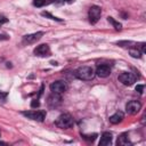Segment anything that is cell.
<instances>
[{
    "mask_svg": "<svg viewBox=\"0 0 146 146\" xmlns=\"http://www.w3.org/2000/svg\"><path fill=\"white\" fill-rule=\"evenodd\" d=\"M136 90H137L139 94H143V90H144V84H137Z\"/></svg>",
    "mask_w": 146,
    "mask_h": 146,
    "instance_id": "21",
    "label": "cell"
},
{
    "mask_svg": "<svg viewBox=\"0 0 146 146\" xmlns=\"http://www.w3.org/2000/svg\"><path fill=\"white\" fill-rule=\"evenodd\" d=\"M0 145H7L6 143H0Z\"/></svg>",
    "mask_w": 146,
    "mask_h": 146,
    "instance_id": "25",
    "label": "cell"
},
{
    "mask_svg": "<svg viewBox=\"0 0 146 146\" xmlns=\"http://www.w3.org/2000/svg\"><path fill=\"white\" fill-rule=\"evenodd\" d=\"M116 144L120 145V146H128V145H130L131 143H130V140H129V138H128V133H122V135H120V137L117 138Z\"/></svg>",
    "mask_w": 146,
    "mask_h": 146,
    "instance_id": "14",
    "label": "cell"
},
{
    "mask_svg": "<svg viewBox=\"0 0 146 146\" xmlns=\"http://www.w3.org/2000/svg\"><path fill=\"white\" fill-rule=\"evenodd\" d=\"M100 15H102L100 7H98V6H91L90 7V9L88 11V17H89V21L91 24H96L99 21Z\"/></svg>",
    "mask_w": 146,
    "mask_h": 146,
    "instance_id": "3",
    "label": "cell"
},
{
    "mask_svg": "<svg viewBox=\"0 0 146 146\" xmlns=\"http://www.w3.org/2000/svg\"><path fill=\"white\" fill-rule=\"evenodd\" d=\"M95 74H97L99 78H107V76L111 74V68H110V66L106 65V64L98 65L97 68H96Z\"/></svg>",
    "mask_w": 146,
    "mask_h": 146,
    "instance_id": "10",
    "label": "cell"
},
{
    "mask_svg": "<svg viewBox=\"0 0 146 146\" xmlns=\"http://www.w3.org/2000/svg\"><path fill=\"white\" fill-rule=\"evenodd\" d=\"M117 44L120 47H123V48H132V47L137 46V43L133 41H119Z\"/></svg>",
    "mask_w": 146,
    "mask_h": 146,
    "instance_id": "15",
    "label": "cell"
},
{
    "mask_svg": "<svg viewBox=\"0 0 146 146\" xmlns=\"http://www.w3.org/2000/svg\"><path fill=\"white\" fill-rule=\"evenodd\" d=\"M140 108H141V104L138 100H130L125 105V112L130 115L137 114L140 111Z\"/></svg>",
    "mask_w": 146,
    "mask_h": 146,
    "instance_id": "7",
    "label": "cell"
},
{
    "mask_svg": "<svg viewBox=\"0 0 146 146\" xmlns=\"http://www.w3.org/2000/svg\"><path fill=\"white\" fill-rule=\"evenodd\" d=\"M96 137H97L96 133H94V135H91V136H86V135H83V138H84V139H88V140H91V141L95 140Z\"/></svg>",
    "mask_w": 146,
    "mask_h": 146,
    "instance_id": "20",
    "label": "cell"
},
{
    "mask_svg": "<svg viewBox=\"0 0 146 146\" xmlns=\"http://www.w3.org/2000/svg\"><path fill=\"white\" fill-rule=\"evenodd\" d=\"M7 98V92H1L0 91V102H5Z\"/></svg>",
    "mask_w": 146,
    "mask_h": 146,
    "instance_id": "22",
    "label": "cell"
},
{
    "mask_svg": "<svg viewBox=\"0 0 146 146\" xmlns=\"http://www.w3.org/2000/svg\"><path fill=\"white\" fill-rule=\"evenodd\" d=\"M50 1L49 0H33V5L35 7H43L46 5H48Z\"/></svg>",
    "mask_w": 146,
    "mask_h": 146,
    "instance_id": "17",
    "label": "cell"
},
{
    "mask_svg": "<svg viewBox=\"0 0 146 146\" xmlns=\"http://www.w3.org/2000/svg\"><path fill=\"white\" fill-rule=\"evenodd\" d=\"M33 52L35 56H39V57H47L50 55V48L48 44L42 43V44H39L36 48H34Z\"/></svg>",
    "mask_w": 146,
    "mask_h": 146,
    "instance_id": "8",
    "label": "cell"
},
{
    "mask_svg": "<svg viewBox=\"0 0 146 146\" xmlns=\"http://www.w3.org/2000/svg\"><path fill=\"white\" fill-rule=\"evenodd\" d=\"M123 117H124V114H123L121 111H117V112H115L113 115L110 116V122H111L112 124H117V123H120V122L123 120Z\"/></svg>",
    "mask_w": 146,
    "mask_h": 146,
    "instance_id": "13",
    "label": "cell"
},
{
    "mask_svg": "<svg viewBox=\"0 0 146 146\" xmlns=\"http://www.w3.org/2000/svg\"><path fill=\"white\" fill-rule=\"evenodd\" d=\"M112 143V133L111 132H104L100 137L99 145L100 146H108Z\"/></svg>",
    "mask_w": 146,
    "mask_h": 146,
    "instance_id": "12",
    "label": "cell"
},
{
    "mask_svg": "<svg viewBox=\"0 0 146 146\" xmlns=\"http://www.w3.org/2000/svg\"><path fill=\"white\" fill-rule=\"evenodd\" d=\"M119 81L124 86H132L136 81V75L130 72H122L119 75Z\"/></svg>",
    "mask_w": 146,
    "mask_h": 146,
    "instance_id": "5",
    "label": "cell"
},
{
    "mask_svg": "<svg viewBox=\"0 0 146 146\" xmlns=\"http://www.w3.org/2000/svg\"><path fill=\"white\" fill-rule=\"evenodd\" d=\"M48 105L50 107H57L58 105H60L62 103V97L59 96V94H51L49 97H48V100H47Z\"/></svg>",
    "mask_w": 146,
    "mask_h": 146,
    "instance_id": "11",
    "label": "cell"
},
{
    "mask_svg": "<svg viewBox=\"0 0 146 146\" xmlns=\"http://www.w3.org/2000/svg\"><path fill=\"white\" fill-rule=\"evenodd\" d=\"M50 90L54 94H63L67 90V83L65 81H55L50 84Z\"/></svg>",
    "mask_w": 146,
    "mask_h": 146,
    "instance_id": "6",
    "label": "cell"
},
{
    "mask_svg": "<svg viewBox=\"0 0 146 146\" xmlns=\"http://www.w3.org/2000/svg\"><path fill=\"white\" fill-rule=\"evenodd\" d=\"M39 105H40V103L38 102V99H33V102L31 103V106L32 107H38Z\"/></svg>",
    "mask_w": 146,
    "mask_h": 146,
    "instance_id": "23",
    "label": "cell"
},
{
    "mask_svg": "<svg viewBox=\"0 0 146 146\" xmlns=\"http://www.w3.org/2000/svg\"><path fill=\"white\" fill-rule=\"evenodd\" d=\"M66 1H72V0H66Z\"/></svg>",
    "mask_w": 146,
    "mask_h": 146,
    "instance_id": "26",
    "label": "cell"
},
{
    "mask_svg": "<svg viewBox=\"0 0 146 146\" xmlns=\"http://www.w3.org/2000/svg\"><path fill=\"white\" fill-rule=\"evenodd\" d=\"M43 35V32H35V33H32V34H26L23 36V43L25 44H31V43H34L36 42L38 40H40Z\"/></svg>",
    "mask_w": 146,
    "mask_h": 146,
    "instance_id": "9",
    "label": "cell"
},
{
    "mask_svg": "<svg viewBox=\"0 0 146 146\" xmlns=\"http://www.w3.org/2000/svg\"><path fill=\"white\" fill-rule=\"evenodd\" d=\"M7 22H8V19L5 16H0V25L3 24V23H7Z\"/></svg>",
    "mask_w": 146,
    "mask_h": 146,
    "instance_id": "24",
    "label": "cell"
},
{
    "mask_svg": "<svg viewBox=\"0 0 146 146\" xmlns=\"http://www.w3.org/2000/svg\"><path fill=\"white\" fill-rule=\"evenodd\" d=\"M41 15H42V16H44V17H49L50 19H54V21H58V22H62V19H60V18H58V17H56V16L51 15V14H50V13H48V11H42V13H41Z\"/></svg>",
    "mask_w": 146,
    "mask_h": 146,
    "instance_id": "19",
    "label": "cell"
},
{
    "mask_svg": "<svg viewBox=\"0 0 146 146\" xmlns=\"http://www.w3.org/2000/svg\"><path fill=\"white\" fill-rule=\"evenodd\" d=\"M75 75L78 79L83 81H90L95 78V71L90 66H81L75 71Z\"/></svg>",
    "mask_w": 146,
    "mask_h": 146,
    "instance_id": "1",
    "label": "cell"
},
{
    "mask_svg": "<svg viewBox=\"0 0 146 146\" xmlns=\"http://www.w3.org/2000/svg\"><path fill=\"white\" fill-rule=\"evenodd\" d=\"M129 52H130V55L132 56V57H135V58H140L141 57V51H139L138 49H132V48H130V50H129Z\"/></svg>",
    "mask_w": 146,
    "mask_h": 146,
    "instance_id": "18",
    "label": "cell"
},
{
    "mask_svg": "<svg viewBox=\"0 0 146 146\" xmlns=\"http://www.w3.org/2000/svg\"><path fill=\"white\" fill-rule=\"evenodd\" d=\"M55 124H56L58 128H60V129H68V128L73 127L74 121H73V117H72L70 114L64 113V114H62V115H59V116L57 117Z\"/></svg>",
    "mask_w": 146,
    "mask_h": 146,
    "instance_id": "2",
    "label": "cell"
},
{
    "mask_svg": "<svg viewBox=\"0 0 146 146\" xmlns=\"http://www.w3.org/2000/svg\"><path fill=\"white\" fill-rule=\"evenodd\" d=\"M107 21L111 23V24H113V26L115 27V30H117V31H120L121 29H122V25L119 23V22H116L113 17H107Z\"/></svg>",
    "mask_w": 146,
    "mask_h": 146,
    "instance_id": "16",
    "label": "cell"
},
{
    "mask_svg": "<svg viewBox=\"0 0 146 146\" xmlns=\"http://www.w3.org/2000/svg\"><path fill=\"white\" fill-rule=\"evenodd\" d=\"M22 114L31 120L39 122H42L46 117V111H27V112H23Z\"/></svg>",
    "mask_w": 146,
    "mask_h": 146,
    "instance_id": "4",
    "label": "cell"
}]
</instances>
